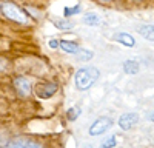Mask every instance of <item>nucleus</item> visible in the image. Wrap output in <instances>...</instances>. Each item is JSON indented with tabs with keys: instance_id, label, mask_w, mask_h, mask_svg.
I'll return each instance as SVG.
<instances>
[{
	"instance_id": "20",
	"label": "nucleus",
	"mask_w": 154,
	"mask_h": 148,
	"mask_svg": "<svg viewBox=\"0 0 154 148\" xmlns=\"http://www.w3.org/2000/svg\"><path fill=\"white\" fill-rule=\"evenodd\" d=\"M100 2H111V0H100Z\"/></svg>"
},
{
	"instance_id": "5",
	"label": "nucleus",
	"mask_w": 154,
	"mask_h": 148,
	"mask_svg": "<svg viewBox=\"0 0 154 148\" xmlns=\"http://www.w3.org/2000/svg\"><path fill=\"white\" fill-rule=\"evenodd\" d=\"M14 86H16L17 93H19L22 97H26V96L31 93V85H29V82L25 79V77H17V79L14 80Z\"/></svg>"
},
{
	"instance_id": "18",
	"label": "nucleus",
	"mask_w": 154,
	"mask_h": 148,
	"mask_svg": "<svg viewBox=\"0 0 154 148\" xmlns=\"http://www.w3.org/2000/svg\"><path fill=\"white\" fill-rule=\"evenodd\" d=\"M59 46V40H56V39H53V40H49V48H53V49H56Z\"/></svg>"
},
{
	"instance_id": "6",
	"label": "nucleus",
	"mask_w": 154,
	"mask_h": 148,
	"mask_svg": "<svg viewBox=\"0 0 154 148\" xmlns=\"http://www.w3.org/2000/svg\"><path fill=\"white\" fill-rule=\"evenodd\" d=\"M56 91H57V85L56 83H45V85H40L37 94H38L40 99H49Z\"/></svg>"
},
{
	"instance_id": "8",
	"label": "nucleus",
	"mask_w": 154,
	"mask_h": 148,
	"mask_svg": "<svg viewBox=\"0 0 154 148\" xmlns=\"http://www.w3.org/2000/svg\"><path fill=\"white\" fill-rule=\"evenodd\" d=\"M59 45H60V48L63 49V51L68 53V54H75L77 51H79V45H77L75 42H71V40H62V42H59Z\"/></svg>"
},
{
	"instance_id": "16",
	"label": "nucleus",
	"mask_w": 154,
	"mask_h": 148,
	"mask_svg": "<svg viewBox=\"0 0 154 148\" xmlns=\"http://www.w3.org/2000/svg\"><path fill=\"white\" fill-rule=\"evenodd\" d=\"M77 12H80V5H75V6H71V8H65V17H68V16H74V14H77Z\"/></svg>"
},
{
	"instance_id": "7",
	"label": "nucleus",
	"mask_w": 154,
	"mask_h": 148,
	"mask_svg": "<svg viewBox=\"0 0 154 148\" xmlns=\"http://www.w3.org/2000/svg\"><path fill=\"white\" fill-rule=\"evenodd\" d=\"M116 40L120 42V43L125 45V46H134V45H136L134 37H133L131 34H128V32H119L117 35H116Z\"/></svg>"
},
{
	"instance_id": "3",
	"label": "nucleus",
	"mask_w": 154,
	"mask_h": 148,
	"mask_svg": "<svg viewBox=\"0 0 154 148\" xmlns=\"http://www.w3.org/2000/svg\"><path fill=\"white\" fill-rule=\"evenodd\" d=\"M112 127V120L109 117H99L94 120V123L89 127V134L91 136H99V134H103L105 131H108Z\"/></svg>"
},
{
	"instance_id": "1",
	"label": "nucleus",
	"mask_w": 154,
	"mask_h": 148,
	"mask_svg": "<svg viewBox=\"0 0 154 148\" xmlns=\"http://www.w3.org/2000/svg\"><path fill=\"white\" fill-rule=\"evenodd\" d=\"M99 76H100V72L94 66H83V68H80L79 71L75 72V79H74L77 90H80V91L89 90L97 82Z\"/></svg>"
},
{
	"instance_id": "19",
	"label": "nucleus",
	"mask_w": 154,
	"mask_h": 148,
	"mask_svg": "<svg viewBox=\"0 0 154 148\" xmlns=\"http://www.w3.org/2000/svg\"><path fill=\"white\" fill-rule=\"evenodd\" d=\"M148 119L154 122V113H149V114H148Z\"/></svg>"
},
{
	"instance_id": "14",
	"label": "nucleus",
	"mask_w": 154,
	"mask_h": 148,
	"mask_svg": "<svg viewBox=\"0 0 154 148\" xmlns=\"http://www.w3.org/2000/svg\"><path fill=\"white\" fill-rule=\"evenodd\" d=\"M54 25H56V28H59L62 31H66V29H71L72 28V23L69 20H62V19H56L54 20Z\"/></svg>"
},
{
	"instance_id": "2",
	"label": "nucleus",
	"mask_w": 154,
	"mask_h": 148,
	"mask_svg": "<svg viewBox=\"0 0 154 148\" xmlns=\"http://www.w3.org/2000/svg\"><path fill=\"white\" fill-rule=\"evenodd\" d=\"M2 14H3L6 19L12 20V22H17V23H22V25H28V17H26V14L23 12L22 8H19V6L14 5V3H9V2L3 3V5H2Z\"/></svg>"
},
{
	"instance_id": "12",
	"label": "nucleus",
	"mask_w": 154,
	"mask_h": 148,
	"mask_svg": "<svg viewBox=\"0 0 154 148\" xmlns=\"http://www.w3.org/2000/svg\"><path fill=\"white\" fill-rule=\"evenodd\" d=\"M83 22L86 25H89V26H99L100 25V19H99V16L96 14V12H88V14H85Z\"/></svg>"
},
{
	"instance_id": "9",
	"label": "nucleus",
	"mask_w": 154,
	"mask_h": 148,
	"mask_svg": "<svg viewBox=\"0 0 154 148\" xmlns=\"http://www.w3.org/2000/svg\"><path fill=\"white\" fill-rule=\"evenodd\" d=\"M137 32L142 34L145 39L154 42V25H142V26L137 28Z\"/></svg>"
},
{
	"instance_id": "13",
	"label": "nucleus",
	"mask_w": 154,
	"mask_h": 148,
	"mask_svg": "<svg viewBox=\"0 0 154 148\" xmlns=\"http://www.w3.org/2000/svg\"><path fill=\"white\" fill-rule=\"evenodd\" d=\"M75 56H77V59H79L80 62H88L89 59H93V53L89 51V49H83V48H79V51L75 53Z\"/></svg>"
},
{
	"instance_id": "10",
	"label": "nucleus",
	"mask_w": 154,
	"mask_h": 148,
	"mask_svg": "<svg viewBox=\"0 0 154 148\" xmlns=\"http://www.w3.org/2000/svg\"><path fill=\"white\" fill-rule=\"evenodd\" d=\"M139 69H140V66H139V63H137L136 60H126L125 63H123L125 74H131V76H134V74L139 72Z\"/></svg>"
},
{
	"instance_id": "15",
	"label": "nucleus",
	"mask_w": 154,
	"mask_h": 148,
	"mask_svg": "<svg viewBox=\"0 0 154 148\" xmlns=\"http://www.w3.org/2000/svg\"><path fill=\"white\" fill-rule=\"evenodd\" d=\"M77 116H80V108H77V106H72L68 109V113H66V117L68 120H75Z\"/></svg>"
},
{
	"instance_id": "11",
	"label": "nucleus",
	"mask_w": 154,
	"mask_h": 148,
	"mask_svg": "<svg viewBox=\"0 0 154 148\" xmlns=\"http://www.w3.org/2000/svg\"><path fill=\"white\" fill-rule=\"evenodd\" d=\"M8 146H40V145L29 139H14L8 142Z\"/></svg>"
},
{
	"instance_id": "4",
	"label": "nucleus",
	"mask_w": 154,
	"mask_h": 148,
	"mask_svg": "<svg viewBox=\"0 0 154 148\" xmlns=\"http://www.w3.org/2000/svg\"><path fill=\"white\" fill-rule=\"evenodd\" d=\"M137 120H139V116H137L136 113H125V114H122L120 119H119V127H120L122 130L128 131V130H131V128L136 127Z\"/></svg>"
},
{
	"instance_id": "17",
	"label": "nucleus",
	"mask_w": 154,
	"mask_h": 148,
	"mask_svg": "<svg viewBox=\"0 0 154 148\" xmlns=\"http://www.w3.org/2000/svg\"><path fill=\"white\" fill-rule=\"evenodd\" d=\"M116 143H117V140H116L114 136H111V137H109L108 140H105L103 143H102V146H103V148H108V146H116Z\"/></svg>"
}]
</instances>
